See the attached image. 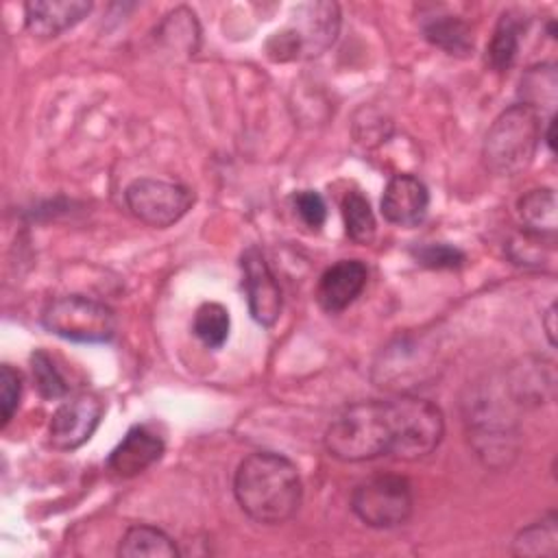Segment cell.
<instances>
[{
    "mask_svg": "<svg viewBox=\"0 0 558 558\" xmlns=\"http://www.w3.org/2000/svg\"><path fill=\"white\" fill-rule=\"evenodd\" d=\"M233 495L246 517L264 525H277L299 510L303 484L296 466L286 456L255 451L240 462Z\"/></svg>",
    "mask_w": 558,
    "mask_h": 558,
    "instance_id": "1",
    "label": "cell"
},
{
    "mask_svg": "<svg viewBox=\"0 0 558 558\" xmlns=\"http://www.w3.org/2000/svg\"><path fill=\"white\" fill-rule=\"evenodd\" d=\"M325 449L340 462H364L392 456L395 427L390 399L347 405L325 432Z\"/></svg>",
    "mask_w": 558,
    "mask_h": 558,
    "instance_id": "2",
    "label": "cell"
},
{
    "mask_svg": "<svg viewBox=\"0 0 558 558\" xmlns=\"http://www.w3.org/2000/svg\"><path fill=\"white\" fill-rule=\"evenodd\" d=\"M541 111L525 102L510 105L490 124L484 140V163L497 177H514L523 172L541 144Z\"/></svg>",
    "mask_w": 558,
    "mask_h": 558,
    "instance_id": "3",
    "label": "cell"
},
{
    "mask_svg": "<svg viewBox=\"0 0 558 558\" xmlns=\"http://www.w3.org/2000/svg\"><path fill=\"white\" fill-rule=\"evenodd\" d=\"M338 28L340 9L336 2H307L294 11L286 28L266 41V52L272 61L316 57L336 41Z\"/></svg>",
    "mask_w": 558,
    "mask_h": 558,
    "instance_id": "4",
    "label": "cell"
},
{
    "mask_svg": "<svg viewBox=\"0 0 558 558\" xmlns=\"http://www.w3.org/2000/svg\"><path fill=\"white\" fill-rule=\"evenodd\" d=\"M395 445L392 456L401 460H421L436 451L445 436V418L436 403L399 395L390 399Z\"/></svg>",
    "mask_w": 558,
    "mask_h": 558,
    "instance_id": "5",
    "label": "cell"
},
{
    "mask_svg": "<svg viewBox=\"0 0 558 558\" xmlns=\"http://www.w3.org/2000/svg\"><path fill=\"white\" fill-rule=\"evenodd\" d=\"M41 325L72 342H109L116 336V314L100 301L65 294L46 303Z\"/></svg>",
    "mask_w": 558,
    "mask_h": 558,
    "instance_id": "6",
    "label": "cell"
},
{
    "mask_svg": "<svg viewBox=\"0 0 558 558\" xmlns=\"http://www.w3.org/2000/svg\"><path fill=\"white\" fill-rule=\"evenodd\" d=\"M412 508V486L405 477L395 473L373 475L357 484L351 495V510L355 517L375 530L403 525L410 519Z\"/></svg>",
    "mask_w": 558,
    "mask_h": 558,
    "instance_id": "7",
    "label": "cell"
},
{
    "mask_svg": "<svg viewBox=\"0 0 558 558\" xmlns=\"http://www.w3.org/2000/svg\"><path fill=\"white\" fill-rule=\"evenodd\" d=\"M129 211L144 225L166 229L181 220L194 205V192L181 183L161 179H135L124 190Z\"/></svg>",
    "mask_w": 558,
    "mask_h": 558,
    "instance_id": "8",
    "label": "cell"
},
{
    "mask_svg": "<svg viewBox=\"0 0 558 558\" xmlns=\"http://www.w3.org/2000/svg\"><path fill=\"white\" fill-rule=\"evenodd\" d=\"M105 405L94 392H81L63 401L48 425L50 445L59 451H74L85 445L100 425Z\"/></svg>",
    "mask_w": 558,
    "mask_h": 558,
    "instance_id": "9",
    "label": "cell"
},
{
    "mask_svg": "<svg viewBox=\"0 0 558 558\" xmlns=\"http://www.w3.org/2000/svg\"><path fill=\"white\" fill-rule=\"evenodd\" d=\"M242 288L246 294L248 312L255 323L262 327H272L281 314V288L275 272L270 270L264 253L257 246H251L242 253Z\"/></svg>",
    "mask_w": 558,
    "mask_h": 558,
    "instance_id": "10",
    "label": "cell"
},
{
    "mask_svg": "<svg viewBox=\"0 0 558 558\" xmlns=\"http://www.w3.org/2000/svg\"><path fill=\"white\" fill-rule=\"evenodd\" d=\"M429 209L427 185L414 174H395L381 196V214L388 222L399 227H416L425 220Z\"/></svg>",
    "mask_w": 558,
    "mask_h": 558,
    "instance_id": "11",
    "label": "cell"
},
{
    "mask_svg": "<svg viewBox=\"0 0 558 558\" xmlns=\"http://www.w3.org/2000/svg\"><path fill=\"white\" fill-rule=\"evenodd\" d=\"M366 279L368 270L364 262L340 259L320 275L316 286V301L327 314H338L362 294Z\"/></svg>",
    "mask_w": 558,
    "mask_h": 558,
    "instance_id": "12",
    "label": "cell"
},
{
    "mask_svg": "<svg viewBox=\"0 0 558 558\" xmlns=\"http://www.w3.org/2000/svg\"><path fill=\"white\" fill-rule=\"evenodd\" d=\"M163 453V440L144 425H135L109 453L107 466L118 477H133L155 464Z\"/></svg>",
    "mask_w": 558,
    "mask_h": 558,
    "instance_id": "13",
    "label": "cell"
},
{
    "mask_svg": "<svg viewBox=\"0 0 558 558\" xmlns=\"http://www.w3.org/2000/svg\"><path fill=\"white\" fill-rule=\"evenodd\" d=\"M92 11L85 0H31L24 4V24L35 37H57Z\"/></svg>",
    "mask_w": 558,
    "mask_h": 558,
    "instance_id": "14",
    "label": "cell"
},
{
    "mask_svg": "<svg viewBox=\"0 0 558 558\" xmlns=\"http://www.w3.org/2000/svg\"><path fill=\"white\" fill-rule=\"evenodd\" d=\"M519 218L525 227V233L536 238H554L558 229V205L556 194L549 187H536L523 194L517 203Z\"/></svg>",
    "mask_w": 558,
    "mask_h": 558,
    "instance_id": "15",
    "label": "cell"
},
{
    "mask_svg": "<svg viewBox=\"0 0 558 558\" xmlns=\"http://www.w3.org/2000/svg\"><path fill=\"white\" fill-rule=\"evenodd\" d=\"M118 556L124 558H174L179 549L174 541L159 527L133 525L124 532L118 545Z\"/></svg>",
    "mask_w": 558,
    "mask_h": 558,
    "instance_id": "16",
    "label": "cell"
},
{
    "mask_svg": "<svg viewBox=\"0 0 558 558\" xmlns=\"http://www.w3.org/2000/svg\"><path fill=\"white\" fill-rule=\"evenodd\" d=\"M423 35L429 44L438 46L447 54L466 57L473 52V35L466 22L458 15H434L423 24Z\"/></svg>",
    "mask_w": 558,
    "mask_h": 558,
    "instance_id": "17",
    "label": "cell"
},
{
    "mask_svg": "<svg viewBox=\"0 0 558 558\" xmlns=\"http://www.w3.org/2000/svg\"><path fill=\"white\" fill-rule=\"evenodd\" d=\"M514 556H549L558 554V519L554 512L523 527L512 541Z\"/></svg>",
    "mask_w": 558,
    "mask_h": 558,
    "instance_id": "18",
    "label": "cell"
},
{
    "mask_svg": "<svg viewBox=\"0 0 558 558\" xmlns=\"http://www.w3.org/2000/svg\"><path fill=\"white\" fill-rule=\"evenodd\" d=\"M342 218L349 240L355 244H371L377 231L375 214L368 198L360 190H351L342 198Z\"/></svg>",
    "mask_w": 558,
    "mask_h": 558,
    "instance_id": "19",
    "label": "cell"
},
{
    "mask_svg": "<svg viewBox=\"0 0 558 558\" xmlns=\"http://www.w3.org/2000/svg\"><path fill=\"white\" fill-rule=\"evenodd\" d=\"M519 33H521V20L512 11L504 13L495 26V33L486 50L488 52L486 59L495 70L504 72L514 63L519 52Z\"/></svg>",
    "mask_w": 558,
    "mask_h": 558,
    "instance_id": "20",
    "label": "cell"
},
{
    "mask_svg": "<svg viewBox=\"0 0 558 558\" xmlns=\"http://www.w3.org/2000/svg\"><path fill=\"white\" fill-rule=\"evenodd\" d=\"M229 312L225 305L220 303H203L196 314H194V323H192V331L196 333V338L209 347V349H220L227 338H229Z\"/></svg>",
    "mask_w": 558,
    "mask_h": 558,
    "instance_id": "21",
    "label": "cell"
},
{
    "mask_svg": "<svg viewBox=\"0 0 558 558\" xmlns=\"http://www.w3.org/2000/svg\"><path fill=\"white\" fill-rule=\"evenodd\" d=\"M556 87H558V81H556V70L554 65H536V68H530L521 81V96H523V102L534 107L536 111H541L543 107L547 109H554L556 105Z\"/></svg>",
    "mask_w": 558,
    "mask_h": 558,
    "instance_id": "22",
    "label": "cell"
},
{
    "mask_svg": "<svg viewBox=\"0 0 558 558\" xmlns=\"http://www.w3.org/2000/svg\"><path fill=\"white\" fill-rule=\"evenodd\" d=\"M31 368H33V379L41 397L46 399H61L68 395V384L57 371L52 357L46 351H35L31 357Z\"/></svg>",
    "mask_w": 558,
    "mask_h": 558,
    "instance_id": "23",
    "label": "cell"
},
{
    "mask_svg": "<svg viewBox=\"0 0 558 558\" xmlns=\"http://www.w3.org/2000/svg\"><path fill=\"white\" fill-rule=\"evenodd\" d=\"M412 255L421 266H427V268H458L464 262V253L445 242L421 244L412 248Z\"/></svg>",
    "mask_w": 558,
    "mask_h": 558,
    "instance_id": "24",
    "label": "cell"
},
{
    "mask_svg": "<svg viewBox=\"0 0 558 558\" xmlns=\"http://www.w3.org/2000/svg\"><path fill=\"white\" fill-rule=\"evenodd\" d=\"M292 203H294V211L296 216L301 218V222L305 227H310L312 231H318L325 220H327V205H325V198L314 192V190H301L292 196Z\"/></svg>",
    "mask_w": 558,
    "mask_h": 558,
    "instance_id": "25",
    "label": "cell"
},
{
    "mask_svg": "<svg viewBox=\"0 0 558 558\" xmlns=\"http://www.w3.org/2000/svg\"><path fill=\"white\" fill-rule=\"evenodd\" d=\"M22 395V377L11 364H2L0 368V416L2 427L13 418Z\"/></svg>",
    "mask_w": 558,
    "mask_h": 558,
    "instance_id": "26",
    "label": "cell"
},
{
    "mask_svg": "<svg viewBox=\"0 0 558 558\" xmlns=\"http://www.w3.org/2000/svg\"><path fill=\"white\" fill-rule=\"evenodd\" d=\"M554 320H556V303H551L547 307V312L543 314V325H545V331H547V338H549L551 347L556 344V325H554Z\"/></svg>",
    "mask_w": 558,
    "mask_h": 558,
    "instance_id": "27",
    "label": "cell"
}]
</instances>
